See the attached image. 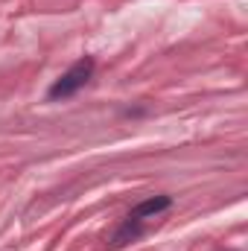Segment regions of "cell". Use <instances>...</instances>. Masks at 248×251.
<instances>
[{"label": "cell", "mask_w": 248, "mask_h": 251, "mask_svg": "<svg viewBox=\"0 0 248 251\" xmlns=\"http://www.w3.org/2000/svg\"><path fill=\"white\" fill-rule=\"evenodd\" d=\"M91 76H94V59H91V56H82L79 62L70 64L62 76L50 85L47 97H50V100H67V97L79 94V91L88 85V79H91Z\"/></svg>", "instance_id": "obj_1"}, {"label": "cell", "mask_w": 248, "mask_h": 251, "mask_svg": "<svg viewBox=\"0 0 248 251\" xmlns=\"http://www.w3.org/2000/svg\"><path fill=\"white\" fill-rule=\"evenodd\" d=\"M170 207H173V199H170V196H152V199L140 201V204L128 213V222H125V225H140L143 219L158 216V213H164V210H170Z\"/></svg>", "instance_id": "obj_2"}]
</instances>
